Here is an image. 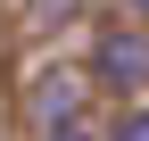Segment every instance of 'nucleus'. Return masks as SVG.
Returning a JSON list of instances; mask_svg holds the SVG:
<instances>
[{
  "label": "nucleus",
  "instance_id": "1",
  "mask_svg": "<svg viewBox=\"0 0 149 141\" xmlns=\"http://www.w3.org/2000/svg\"><path fill=\"white\" fill-rule=\"evenodd\" d=\"M100 66H108L116 83H141V75H149V42H133V33H108V42H100Z\"/></svg>",
  "mask_w": 149,
  "mask_h": 141
},
{
  "label": "nucleus",
  "instance_id": "2",
  "mask_svg": "<svg viewBox=\"0 0 149 141\" xmlns=\"http://www.w3.org/2000/svg\"><path fill=\"white\" fill-rule=\"evenodd\" d=\"M66 116H74V75H42V125L66 133Z\"/></svg>",
  "mask_w": 149,
  "mask_h": 141
},
{
  "label": "nucleus",
  "instance_id": "3",
  "mask_svg": "<svg viewBox=\"0 0 149 141\" xmlns=\"http://www.w3.org/2000/svg\"><path fill=\"white\" fill-rule=\"evenodd\" d=\"M116 141H149V108H141V116H124V125H116Z\"/></svg>",
  "mask_w": 149,
  "mask_h": 141
},
{
  "label": "nucleus",
  "instance_id": "4",
  "mask_svg": "<svg viewBox=\"0 0 149 141\" xmlns=\"http://www.w3.org/2000/svg\"><path fill=\"white\" fill-rule=\"evenodd\" d=\"M50 141H83V133H74V125H66V133H50Z\"/></svg>",
  "mask_w": 149,
  "mask_h": 141
}]
</instances>
